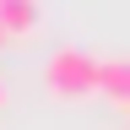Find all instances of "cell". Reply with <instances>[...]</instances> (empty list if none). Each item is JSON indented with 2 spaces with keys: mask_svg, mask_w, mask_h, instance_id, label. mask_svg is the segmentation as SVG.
Returning <instances> with one entry per match:
<instances>
[{
  "mask_svg": "<svg viewBox=\"0 0 130 130\" xmlns=\"http://www.w3.org/2000/svg\"><path fill=\"white\" fill-rule=\"evenodd\" d=\"M43 87L60 98V103H81V98L98 92V60L87 49H60L43 71Z\"/></svg>",
  "mask_w": 130,
  "mask_h": 130,
  "instance_id": "1",
  "label": "cell"
},
{
  "mask_svg": "<svg viewBox=\"0 0 130 130\" xmlns=\"http://www.w3.org/2000/svg\"><path fill=\"white\" fill-rule=\"evenodd\" d=\"M98 92L108 103H130V60H98Z\"/></svg>",
  "mask_w": 130,
  "mask_h": 130,
  "instance_id": "2",
  "label": "cell"
},
{
  "mask_svg": "<svg viewBox=\"0 0 130 130\" xmlns=\"http://www.w3.org/2000/svg\"><path fill=\"white\" fill-rule=\"evenodd\" d=\"M0 27H6V38L38 32V0H0Z\"/></svg>",
  "mask_w": 130,
  "mask_h": 130,
  "instance_id": "3",
  "label": "cell"
},
{
  "mask_svg": "<svg viewBox=\"0 0 130 130\" xmlns=\"http://www.w3.org/2000/svg\"><path fill=\"white\" fill-rule=\"evenodd\" d=\"M0 103H6V81H0Z\"/></svg>",
  "mask_w": 130,
  "mask_h": 130,
  "instance_id": "4",
  "label": "cell"
},
{
  "mask_svg": "<svg viewBox=\"0 0 130 130\" xmlns=\"http://www.w3.org/2000/svg\"><path fill=\"white\" fill-rule=\"evenodd\" d=\"M0 49H6V27H0Z\"/></svg>",
  "mask_w": 130,
  "mask_h": 130,
  "instance_id": "5",
  "label": "cell"
}]
</instances>
